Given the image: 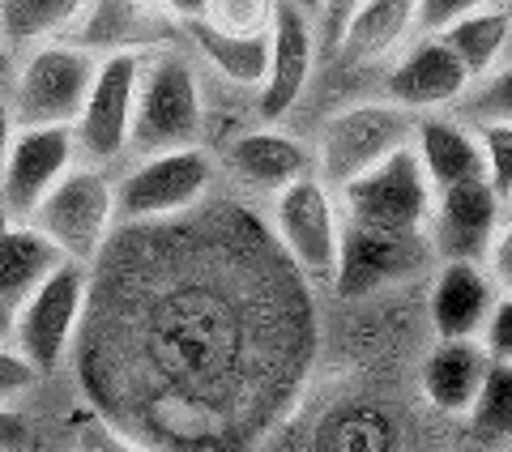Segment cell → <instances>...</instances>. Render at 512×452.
Wrapping results in <instances>:
<instances>
[{
  "instance_id": "1",
  "label": "cell",
  "mask_w": 512,
  "mask_h": 452,
  "mask_svg": "<svg viewBox=\"0 0 512 452\" xmlns=\"http://www.w3.org/2000/svg\"><path fill=\"white\" fill-rule=\"evenodd\" d=\"M316 359L312 282L248 205L120 222L73 359L90 410L163 452H252Z\"/></svg>"
},
{
  "instance_id": "2",
  "label": "cell",
  "mask_w": 512,
  "mask_h": 452,
  "mask_svg": "<svg viewBox=\"0 0 512 452\" xmlns=\"http://www.w3.org/2000/svg\"><path fill=\"white\" fill-rule=\"evenodd\" d=\"M90 303V265L60 261L30 295L13 308L9 346L39 371V380H52L69 367L77 333Z\"/></svg>"
},
{
  "instance_id": "3",
  "label": "cell",
  "mask_w": 512,
  "mask_h": 452,
  "mask_svg": "<svg viewBox=\"0 0 512 452\" xmlns=\"http://www.w3.org/2000/svg\"><path fill=\"white\" fill-rule=\"evenodd\" d=\"M99 69V56L86 43H64L47 39L35 47H22L18 64H13L5 99L18 128L30 124H69L77 120V111L86 103V90Z\"/></svg>"
},
{
  "instance_id": "4",
  "label": "cell",
  "mask_w": 512,
  "mask_h": 452,
  "mask_svg": "<svg viewBox=\"0 0 512 452\" xmlns=\"http://www.w3.org/2000/svg\"><path fill=\"white\" fill-rule=\"evenodd\" d=\"M205 133V94L201 77L184 52H154L141 64L137 111H133V145L128 154H158L201 145Z\"/></svg>"
},
{
  "instance_id": "5",
  "label": "cell",
  "mask_w": 512,
  "mask_h": 452,
  "mask_svg": "<svg viewBox=\"0 0 512 452\" xmlns=\"http://www.w3.org/2000/svg\"><path fill=\"white\" fill-rule=\"evenodd\" d=\"M52 239L64 261L94 265V256L107 248V239L116 235V180L107 167L77 163L56 180V188L35 205V214L22 218Z\"/></svg>"
},
{
  "instance_id": "6",
  "label": "cell",
  "mask_w": 512,
  "mask_h": 452,
  "mask_svg": "<svg viewBox=\"0 0 512 452\" xmlns=\"http://www.w3.org/2000/svg\"><path fill=\"white\" fill-rule=\"evenodd\" d=\"M218 167L201 145L137 154V163L116 180L120 222H167L214 197Z\"/></svg>"
},
{
  "instance_id": "7",
  "label": "cell",
  "mask_w": 512,
  "mask_h": 452,
  "mask_svg": "<svg viewBox=\"0 0 512 452\" xmlns=\"http://www.w3.org/2000/svg\"><path fill=\"white\" fill-rule=\"evenodd\" d=\"M141 64H146L141 47H120V52L99 56L86 103L73 120V141H77V158H82V163L116 167L128 154V145H133Z\"/></svg>"
},
{
  "instance_id": "8",
  "label": "cell",
  "mask_w": 512,
  "mask_h": 452,
  "mask_svg": "<svg viewBox=\"0 0 512 452\" xmlns=\"http://www.w3.org/2000/svg\"><path fill=\"white\" fill-rule=\"evenodd\" d=\"M269 231H274L278 248L286 252L303 278L312 286L333 278L342 244V209L333 201V188L320 175H303V180L286 184L278 197H269Z\"/></svg>"
},
{
  "instance_id": "9",
  "label": "cell",
  "mask_w": 512,
  "mask_h": 452,
  "mask_svg": "<svg viewBox=\"0 0 512 452\" xmlns=\"http://www.w3.org/2000/svg\"><path fill=\"white\" fill-rule=\"evenodd\" d=\"M410 141H414V111L397 103H355L338 111V116H329V124L320 128L312 171L329 188H342Z\"/></svg>"
},
{
  "instance_id": "10",
  "label": "cell",
  "mask_w": 512,
  "mask_h": 452,
  "mask_svg": "<svg viewBox=\"0 0 512 452\" xmlns=\"http://www.w3.org/2000/svg\"><path fill=\"white\" fill-rule=\"evenodd\" d=\"M342 197V218L350 222H367V226H384V231H423L431 222V205H436V192H431L423 163L414 154V145H402L389 158H380L372 171L355 175L350 184L338 188Z\"/></svg>"
},
{
  "instance_id": "11",
  "label": "cell",
  "mask_w": 512,
  "mask_h": 452,
  "mask_svg": "<svg viewBox=\"0 0 512 452\" xmlns=\"http://www.w3.org/2000/svg\"><path fill=\"white\" fill-rule=\"evenodd\" d=\"M431 256V239L423 231H384V226L342 218L338 265H333V286L342 299H367L384 286L414 278Z\"/></svg>"
},
{
  "instance_id": "12",
  "label": "cell",
  "mask_w": 512,
  "mask_h": 452,
  "mask_svg": "<svg viewBox=\"0 0 512 452\" xmlns=\"http://www.w3.org/2000/svg\"><path fill=\"white\" fill-rule=\"evenodd\" d=\"M316 52H320L316 18L278 0L274 26H269L265 77H261V86H256V116L265 124H278L282 116H291V107L303 99V90L312 82Z\"/></svg>"
},
{
  "instance_id": "13",
  "label": "cell",
  "mask_w": 512,
  "mask_h": 452,
  "mask_svg": "<svg viewBox=\"0 0 512 452\" xmlns=\"http://www.w3.org/2000/svg\"><path fill=\"white\" fill-rule=\"evenodd\" d=\"M77 163V141L69 124H30L13 133L5 171H0V205L9 218H30L56 180Z\"/></svg>"
},
{
  "instance_id": "14",
  "label": "cell",
  "mask_w": 512,
  "mask_h": 452,
  "mask_svg": "<svg viewBox=\"0 0 512 452\" xmlns=\"http://www.w3.org/2000/svg\"><path fill=\"white\" fill-rule=\"evenodd\" d=\"M504 209L508 205L495 197V188L483 175L436 192L431 222H427L431 252H436L440 261H487L495 235H500V226H504Z\"/></svg>"
},
{
  "instance_id": "15",
  "label": "cell",
  "mask_w": 512,
  "mask_h": 452,
  "mask_svg": "<svg viewBox=\"0 0 512 452\" xmlns=\"http://www.w3.org/2000/svg\"><path fill=\"white\" fill-rule=\"evenodd\" d=\"M470 86H474L470 69L440 35H423L419 43H410L389 73V99L406 111L453 107Z\"/></svg>"
},
{
  "instance_id": "16",
  "label": "cell",
  "mask_w": 512,
  "mask_h": 452,
  "mask_svg": "<svg viewBox=\"0 0 512 452\" xmlns=\"http://www.w3.org/2000/svg\"><path fill=\"white\" fill-rule=\"evenodd\" d=\"M222 158H227L231 180L239 188L256 192V197H278L286 184L312 175V150L303 141H295L291 133L274 128V124L239 133Z\"/></svg>"
},
{
  "instance_id": "17",
  "label": "cell",
  "mask_w": 512,
  "mask_h": 452,
  "mask_svg": "<svg viewBox=\"0 0 512 452\" xmlns=\"http://www.w3.org/2000/svg\"><path fill=\"white\" fill-rule=\"evenodd\" d=\"M500 286L483 261H444L431 286V325L440 337H478Z\"/></svg>"
},
{
  "instance_id": "18",
  "label": "cell",
  "mask_w": 512,
  "mask_h": 452,
  "mask_svg": "<svg viewBox=\"0 0 512 452\" xmlns=\"http://www.w3.org/2000/svg\"><path fill=\"white\" fill-rule=\"evenodd\" d=\"M410 145L419 154L431 192H444L453 184H466L483 175V145H478L474 128H466L461 120H444V116L414 120Z\"/></svg>"
},
{
  "instance_id": "19",
  "label": "cell",
  "mask_w": 512,
  "mask_h": 452,
  "mask_svg": "<svg viewBox=\"0 0 512 452\" xmlns=\"http://www.w3.org/2000/svg\"><path fill=\"white\" fill-rule=\"evenodd\" d=\"M487 350L478 337H440L423 363V393L444 414H470L487 376Z\"/></svg>"
},
{
  "instance_id": "20",
  "label": "cell",
  "mask_w": 512,
  "mask_h": 452,
  "mask_svg": "<svg viewBox=\"0 0 512 452\" xmlns=\"http://www.w3.org/2000/svg\"><path fill=\"white\" fill-rule=\"evenodd\" d=\"M419 30V0H363L342 26L338 52L350 64H376L393 56Z\"/></svg>"
},
{
  "instance_id": "21",
  "label": "cell",
  "mask_w": 512,
  "mask_h": 452,
  "mask_svg": "<svg viewBox=\"0 0 512 452\" xmlns=\"http://www.w3.org/2000/svg\"><path fill=\"white\" fill-rule=\"evenodd\" d=\"M60 261H64L60 248L39 231V226L13 218L5 231H0V299H5L9 308H18V303H22L30 290H35Z\"/></svg>"
},
{
  "instance_id": "22",
  "label": "cell",
  "mask_w": 512,
  "mask_h": 452,
  "mask_svg": "<svg viewBox=\"0 0 512 452\" xmlns=\"http://www.w3.org/2000/svg\"><path fill=\"white\" fill-rule=\"evenodd\" d=\"M188 43L201 52V60L239 90H252L261 86L265 77V60H269V35H227V30H214L205 26L201 18L197 22H180Z\"/></svg>"
},
{
  "instance_id": "23",
  "label": "cell",
  "mask_w": 512,
  "mask_h": 452,
  "mask_svg": "<svg viewBox=\"0 0 512 452\" xmlns=\"http://www.w3.org/2000/svg\"><path fill=\"white\" fill-rule=\"evenodd\" d=\"M90 0H0V30L13 43V52L60 39L86 18Z\"/></svg>"
},
{
  "instance_id": "24",
  "label": "cell",
  "mask_w": 512,
  "mask_h": 452,
  "mask_svg": "<svg viewBox=\"0 0 512 452\" xmlns=\"http://www.w3.org/2000/svg\"><path fill=\"white\" fill-rule=\"evenodd\" d=\"M508 35H512V13L495 9V5L474 9V13H466V18H457L453 26L440 30V39L457 52V60L470 69L474 82L478 77H487L495 64H500V52H504Z\"/></svg>"
},
{
  "instance_id": "25",
  "label": "cell",
  "mask_w": 512,
  "mask_h": 452,
  "mask_svg": "<svg viewBox=\"0 0 512 452\" xmlns=\"http://www.w3.org/2000/svg\"><path fill=\"white\" fill-rule=\"evenodd\" d=\"M470 418L483 440H512V363H500V359L487 363V376L478 384Z\"/></svg>"
},
{
  "instance_id": "26",
  "label": "cell",
  "mask_w": 512,
  "mask_h": 452,
  "mask_svg": "<svg viewBox=\"0 0 512 452\" xmlns=\"http://www.w3.org/2000/svg\"><path fill=\"white\" fill-rule=\"evenodd\" d=\"M69 448H73V452H163V448H154V444H146V440H137L133 431L116 427V423H111V418H103L99 410H86V414L73 423Z\"/></svg>"
},
{
  "instance_id": "27",
  "label": "cell",
  "mask_w": 512,
  "mask_h": 452,
  "mask_svg": "<svg viewBox=\"0 0 512 452\" xmlns=\"http://www.w3.org/2000/svg\"><path fill=\"white\" fill-rule=\"evenodd\" d=\"M457 103H461V116L470 124H487V120L512 124V64L478 77V86H470Z\"/></svg>"
},
{
  "instance_id": "28",
  "label": "cell",
  "mask_w": 512,
  "mask_h": 452,
  "mask_svg": "<svg viewBox=\"0 0 512 452\" xmlns=\"http://www.w3.org/2000/svg\"><path fill=\"white\" fill-rule=\"evenodd\" d=\"M278 13V0H210L205 26L227 30V35H269Z\"/></svg>"
},
{
  "instance_id": "29",
  "label": "cell",
  "mask_w": 512,
  "mask_h": 452,
  "mask_svg": "<svg viewBox=\"0 0 512 452\" xmlns=\"http://www.w3.org/2000/svg\"><path fill=\"white\" fill-rule=\"evenodd\" d=\"M478 145H483V180L495 188V197L508 205L512 197V124L504 120H487L474 124Z\"/></svg>"
},
{
  "instance_id": "30",
  "label": "cell",
  "mask_w": 512,
  "mask_h": 452,
  "mask_svg": "<svg viewBox=\"0 0 512 452\" xmlns=\"http://www.w3.org/2000/svg\"><path fill=\"white\" fill-rule=\"evenodd\" d=\"M35 389H39V371L30 367L9 342H0V401H13V406H18V401H26Z\"/></svg>"
},
{
  "instance_id": "31",
  "label": "cell",
  "mask_w": 512,
  "mask_h": 452,
  "mask_svg": "<svg viewBox=\"0 0 512 452\" xmlns=\"http://www.w3.org/2000/svg\"><path fill=\"white\" fill-rule=\"evenodd\" d=\"M478 342H483L487 359L512 363V290H504V295H495L491 316H487L483 333H478Z\"/></svg>"
},
{
  "instance_id": "32",
  "label": "cell",
  "mask_w": 512,
  "mask_h": 452,
  "mask_svg": "<svg viewBox=\"0 0 512 452\" xmlns=\"http://www.w3.org/2000/svg\"><path fill=\"white\" fill-rule=\"evenodd\" d=\"M487 5H495V0H419V30L423 35H440L444 26H453L457 18Z\"/></svg>"
},
{
  "instance_id": "33",
  "label": "cell",
  "mask_w": 512,
  "mask_h": 452,
  "mask_svg": "<svg viewBox=\"0 0 512 452\" xmlns=\"http://www.w3.org/2000/svg\"><path fill=\"white\" fill-rule=\"evenodd\" d=\"M363 5V0H320V13H316V22H320V43H329V47H338L342 39V26L350 22V13H355Z\"/></svg>"
},
{
  "instance_id": "34",
  "label": "cell",
  "mask_w": 512,
  "mask_h": 452,
  "mask_svg": "<svg viewBox=\"0 0 512 452\" xmlns=\"http://www.w3.org/2000/svg\"><path fill=\"white\" fill-rule=\"evenodd\" d=\"M487 273L500 290H512V214L500 226V235H495V244L487 252Z\"/></svg>"
},
{
  "instance_id": "35",
  "label": "cell",
  "mask_w": 512,
  "mask_h": 452,
  "mask_svg": "<svg viewBox=\"0 0 512 452\" xmlns=\"http://www.w3.org/2000/svg\"><path fill=\"white\" fill-rule=\"evenodd\" d=\"M30 444V423L13 401H0V452H26Z\"/></svg>"
},
{
  "instance_id": "36",
  "label": "cell",
  "mask_w": 512,
  "mask_h": 452,
  "mask_svg": "<svg viewBox=\"0 0 512 452\" xmlns=\"http://www.w3.org/2000/svg\"><path fill=\"white\" fill-rule=\"evenodd\" d=\"M13 133H18V120H13V111H9V99L0 94V171H5V158H9Z\"/></svg>"
},
{
  "instance_id": "37",
  "label": "cell",
  "mask_w": 512,
  "mask_h": 452,
  "mask_svg": "<svg viewBox=\"0 0 512 452\" xmlns=\"http://www.w3.org/2000/svg\"><path fill=\"white\" fill-rule=\"evenodd\" d=\"M163 5H167V13L175 22H197V18H205L210 0H163Z\"/></svg>"
},
{
  "instance_id": "38",
  "label": "cell",
  "mask_w": 512,
  "mask_h": 452,
  "mask_svg": "<svg viewBox=\"0 0 512 452\" xmlns=\"http://www.w3.org/2000/svg\"><path fill=\"white\" fill-rule=\"evenodd\" d=\"M13 64H18V52H13V43L5 39V30H0V82H9Z\"/></svg>"
},
{
  "instance_id": "39",
  "label": "cell",
  "mask_w": 512,
  "mask_h": 452,
  "mask_svg": "<svg viewBox=\"0 0 512 452\" xmlns=\"http://www.w3.org/2000/svg\"><path fill=\"white\" fill-rule=\"evenodd\" d=\"M9 329H13V308L0 299V342H9Z\"/></svg>"
},
{
  "instance_id": "40",
  "label": "cell",
  "mask_w": 512,
  "mask_h": 452,
  "mask_svg": "<svg viewBox=\"0 0 512 452\" xmlns=\"http://www.w3.org/2000/svg\"><path fill=\"white\" fill-rule=\"evenodd\" d=\"M286 5H295V9H303V13H312V18L320 13V0H286Z\"/></svg>"
},
{
  "instance_id": "41",
  "label": "cell",
  "mask_w": 512,
  "mask_h": 452,
  "mask_svg": "<svg viewBox=\"0 0 512 452\" xmlns=\"http://www.w3.org/2000/svg\"><path fill=\"white\" fill-rule=\"evenodd\" d=\"M9 222H13V218H9V209H5V205H0V231H5V226H9Z\"/></svg>"
},
{
  "instance_id": "42",
  "label": "cell",
  "mask_w": 512,
  "mask_h": 452,
  "mask_svg": "<svg viewBox=\"0 0 512 452\" xmlns=\"http://www.w3.org/2000/svg\"><path fill=\"white\" fill-rule=\"evenodd\" d=\"M508 214H512V197H508Z\"/></svg>"
},
{
  "instance_id": "43",
  "label": "cell",
  "mask_w": 512,
  "mask_h": 452,
  "mask_svg": "<svg viewBox=\"0 0 512 452\" xmlns=\"http://www.w3.org/2000/svg\"><path fill=\"white\" fill-rule=\"evenodd\" d=\"M508 13H512V5H508Z\"/></svg>"
}]
</instances>
